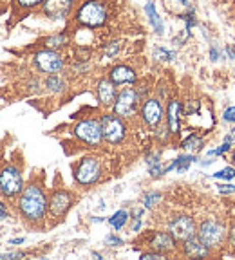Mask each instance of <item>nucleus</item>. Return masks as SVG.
Returning <instances> with one entry per match:
<instances>
[{"label":"nucleus","mask_w":235,"mask_h":260,"mask_svg":"<svg viewBox=\"0 0 235 260\" xmlns=\"http://www.w3.org/2000/svg\"><path fill=\"white\" fill-rule=\"evenodd\" d=\"M47 206H49V197L42 184L38 183H29L24 186V190L18 195L16 201V208L22 219L27 220L31 224H40L47 217Z\"/></svg>","instance_id":"f257e3e1"},{"label":"nucleus","mask_w":235,"mask_h":260,"mask_svg":"<svg viewBox=\"0 0 235 260\" xmlns=\"http://www.w3.org/2000/svg\"><path fill=\"white\" fill-rule=\"evenodd\" d=\"M110 9L105 0H83L73 13V22L83 29H100L109 22Z\"/></svg>","instance_id":"f03ea898"},{"label":"nucleus","mask_w":235,"mask_h":260,"mask_svg":"<svg viewBox=\"0 0 235 260\" xmlns=\"http://www.w3.org/2000/svg\"><path fill=\"white\" fill-rule=\"evenodd\" d=\"M103 141L107 145H122L127 138V123L123 118L116 116L114 112H105L100 116Z\"/></svg>","instance_id":"7ed1b4c3"},{"label":"nucleus","mask_w":235,"mask_h":260,"mask_svg":"<svg viewBox=\"0 0 235 260\" xmlns=\"http://www.w3.org/2000/svg\"><path fill=\"white\" fill-rule=\"evenodd\" d=\"M226 228L217 219H204L197 226V237L208 249H217L226 242Z\"/></svg>","instance_id":"20e7f679"},{"label":"nucleus","mask_w":235,"mask_h":260,"mask_svg":"<svg viewBox=\"0 0 235 260\" xmlns=\"http://www.w3.org/2000/svg\"><path fill=\"white\" fill-rule=\"evenodd\" d=\"M33 65L38 73L45 74V76L47 74H60L65 69V58L60 54V51L44 47L33 54Z\"/></svg>","instance_id":"39448f33"},{"label":"nucleus","mask_w":235,"mask_h":260,"mask_svg":"<svg viewBox=\"0 0 235 260\" xmlns=\"http://www.w3.org/2000/svg\"><path fill=\"white\" fill-rule=\"evenodd\" d=\"M74 138L80 143H83L89 148H100L103 143V134H102V125H100V119L87 118L81 119L74 125L73 128Z\"/></svg>","instance_id":"423d86ee"},{"label":"nucleus","mask_w":235,"mask_h":260,"mask_svg":"<svg viewBox=\"0 0 235 260\" xmlns=\"http://www.w3.org/2000/svg\"><path fill=\"white\" fill-rule=\"evenodd\" d=\"M139 105H141V98L138 90L132 87H123L114 100L112 112L123 119H130L139 112Z\"/></svg>","instance_id":"0eeeda50"},{"label":"nucleus","mask_w":235,"mask_h":260,"mask_svg":"<svg viewBox=\"0 0 235 260\" xmlns=\"http://www.w3.org/2000/svg\"><path fill=\"white\" fill-rule=\"evenodd\" d=\"M102 179V162L96 155H85L74 167V181L80 186H93Z\"/></svg>","instance_id":"6e6552de"},{"label":"nucleus","mask_w":235,"mask_h":260,"mask_svg":"<svg viewBox=\"0 0 235 260\" xmlns=\"http://www.w3.org/2000/svg\"><path fill=\"white\" fill-rule=\"evenodd\" d=\"M24 190L22 172L13 165L0 168V195L6 199H15Z\"/></svg>","instance_id":"1a4fd4ad"},{"label":"nucleus","mask_w":235,"mask_h":260,"mask_svg":"<svg viewBox=\"0 0 235 260\" xmlns=\"http://www.w3.org/2000/svg\"><path fill=\"white\" fill-rule=\"evenodd\" d=\"M166 232L170 233L178 242H185V240L197 235V224H195L194 217L187 215V213H178V215H172L168 219Z\"/></svg>","instance_id":"9d476101"},{"label":"nucleus","mask_w":235,"mask_h":260,"mask_svg":"<svg viewBox=\"0 0 235 260\" xmlns=\"http://www.w3.org/2000/svg\"><path fill=\"white\" fill-rule=\"evenodd\" d=\"M74 9H76V0H44V4L40 6L42 15L53 22L69 20Z\"/></svg>","instance_id":"9b49d317"},{"label":"nucleus","mask_w":235,"mask_h":260,"mask_svg":"<svg viewBox=\"0 0 235 260\" xmlns=\"http://www.w3.org/2000/svg\"><path fill=\"white\" fill-rule=\"evenodd\" d=\"M163 105L159 98H145L139 105V118L145 123V126H149L150 130H156L163 123Z\"/></svg>","instance_id":"f8f14e48"},{"label":"nucleus","mask_w":235,"mask_h":260,"mask_svg":"<svg viewBox=\"0 0 235 260\" xmlns=\"http://www.w3.org/2000/svg\"><path fill=\"white\" fill-rule=\"evenodd\" d=\"M74 199L73 193L69 190H64V188H58L53 190V193L49 195V206H47V213L53 217L54 220H60L67 215V211L71 210Z\"/></svg>","instance_id":"ddd939ff"},{"label":"nucleus","mask_w":235,"mask_h":260,"mask_svg":"<svg viewBox=\"0 0 235 260\" xmlns=\"http://www.w3.org/2000/svg\"><path fill=\"white\" fill-rule=\"evenodd\" d=\"M107 78L112 81L114 85L120 87V85H134L136 81H138V73L127 63H116L112 65L107 73Z\"/></svg>","instance_id":"4468645a"},{"label":"nucleus","mask_w":235,"mask_h":260,"mask_svg":"<svg viewBox=\"0 0 235 260\" xmlns=\"http://www.w3.org/2000/svg\"><path fill=\"white\" fill-rule=\"evenodd\" d=\"M149 248L154 249L163 255H168V253H174L178 249V240L166 232H152L149 239Z\"/></svg>","instance_id":"2eb2a0df"},{"label":"nucleus","mask_w":235,"mask_h":260,"mask_svg":"<svg viewBox=\"0 0 235 260\" xmlns=\"http://www.w3.org/2000/svg\"><path fill=\"white\" fill-rule=\"evenodd\" d=\"M116 96H118V87L114 85L109 78L105 76V78H102V80H98L96 98H98V103H100L103 109H112Z\"/></svg>","instance_id":"dca6fc26"},{"label":"nucleus","mask_w":235,"mask_h":260,"mask_svg":"<svg viewBox=\"0 0 235 260\" xmlns=\"http://www.w3.org/2000/svg\"><path fill=\"white\" fill-rule=\"evenodd\" d=\"M181 116H183V105L178 98H172L166 105V126L170 130L172 136H179L181 132Z\"/></svg>","instance_id":"f3484780"},{"label":"nucleus","mask_w":235,"mask_h":260,"mask_svg":"<svg viewBox=\"0 0 235 260\" xmlns=\"http://www.w3.org/2000/svg\"><path fill=\"white\" fill-rule=\"evenodd\" d=\"M181 253L188 258H204V256H210L212 249H208L201 239L197 235H194L192 239L181 242Z\"/></svg>","instance_id":"a211bd4d"},{"label":"nucleus","mask_w":235,"mask_h":260,"mask_svg":"<svg viewBox=\"0 0 235 260\" xmlns=\"http://www.w3.org/2000/svg\"><path fill=\"white\" fill-rule=\"evenodd\" d=\"M145 15L150 22V27L154 29V32L158 35V37H161L163 32H165V25H163L161 16H159L158 9H156V4L152 2V0H149V2L145 4Z\"/></svg>","instance_id":"6ab92c4d"},{"label":"nucleus","mask_w":235,"mask_h":260,"mask_svg":"<svg viewBox=\"0 0 235 260\" xmlns=\"http://www.w3.org/2000/svg\"><path fill=\"white\" fill-rule=\"evenodd\" d=\"M199 159L195 157L194 154H185V155H178V157L174 159V161L168 165V167H165V174H168V172L175 170L178 174H183V172H187L188 168H190L192 162H197Z\"/></svg>","instance_id":"aec40b11"},{"label":"nucleus","mask_w":235,"mask_h":260,"mask_svg":"<svg viewBox=\"0 0 235 260\" xmlns=\"http://www.w3.org/2000/svg\"><path fill=\"white\" fill-rule=\"evenodd\" d=\"M69 44H71L69 32H56V35L45 37L44 44H42V45H44V47H47V49H53V51H62V49H65Z\"/></svg>","instance_id":"412c9836"},{"label":"nucleus","mask_w":235,"mask_h":260,"mask_svg":"<svg viewBox=\"0 0 235 260\" xmlns=\"http://www.w3.org/2000/svg\"><path fill=\"white\" fill-rule=\"evenodd\" d=\"M203 146H204V139L199 134H195V132H192L190 136H187V138L181 141V148L185 152H190V154L201 152L203 150Z\"/></svg>","instance_id":"4be33fe9"},{"label":"nucleus","mask_w":235,"mask_h":260,"mask_svg":"<svg viewBox=\"0 0 235 260\" xmlns=\"http://www.w3.org/2000/svg\"><path fill=\"white\" fill-rule=\"evenodd\" d=\"M44 87L49 90V92H64L65 90V80L60 76V74H47V78L44 80Z\"/></svg>","instance_id":"5701e85b"},{"label":"nucleus","mask_w":235,"mask_h":260,"mask_svg":"<svg viewBox=\"0 0 235 260\" xmlns=\"http://www.w3.org/2000/svg\"><path fill=\"white\" fill-rule=\"evenodd\" d=\"M129 219H130V213H129V211H127V210H118L112 217H109V224L112 226V230L120 232V230H123V228L127 226Z\"/></svg>","instance_id":"b1692460"},{"label":"nucleus","mask_w":235,"mask_h":260,"mask_svg":"<svg viewBox=\"0 0 235 260\" xmlns=\"http://www.w3.org/2000/svg\"><path fill=\"white\" fill-rule=\"evenodd\" d=\"M120 51H122V42L120 40H110L107 42L105 45H103L102 53H103V58H114L120 54Z\"/></svg>","instance_id":"393cba45"},{"label":"nucleus","mask_w":235,"mask_h":260,"mask_svg":"<svg viewBox=\"0 0 235 260\" xmlns=\"http://www.w3.org/2000/svg\"><path fill=\"white\" fill-rule=\"evenodd\" d=\"M181 20L185 22V29H188V31H192V29H194L195 25L199 24V22H197V16H195L194 8H187V11H185L181 15Z\"/></svg>","instance_id":"a878e982"},{"label":"nucleus","mask_w":235,"mask_h":260,"mask_svg":"<svg viewBox=\"0 0 235 260\" xmlns=\"http://www.w3.org/2000/svg\"><path fill=\"white\" fill-rule=\"evenodd\" d=\"M15 9H37L44 4V0H11Z\"/></svg>","instance_id":"bb28decb"},{"label":"nucleus","mask_w":235,"mask_h":260,"mask_svg":"<svg viewBox=\"0 0 235 260\" xmlns=\"http://www.w3.org/2000/svg\"><path fill=\"white\" fill-rule=\"evenodd\" d=\"M161 201V193L159 191H146L145 195H143V208H146V210H150V208H154L156 204Z\"/></svg>","instance_id":"cd10ccee"},{"label":"nucleus","mask_w":235,"mask_h":260,"mask_svg":"<svg viewBox=\"0 0 235 260\" xmlns=\"http://www.w3.org/2000/svg\"><path fill=\"white\" fill-rule=\"evenodd\" d=\"M154 58L159 61H174L175 53L170 51V49H165V47H156L154 49Z\"/></svg>","instance_id":"c85d7f7f"},{"label":"nucleus","mask_w":235,"mask_h":260,"mask_svg":"<svg viewBox=\"0 0 235 260\" xmlns=\"http://www.w3.org/2000/svg\"><path fill=\"white\" fill-rule=\"evenodd\" d=\"M212 177L214 179H223V181H233L235 179V168L233 167H224L221 168V170H217L215 174H212Z\"/></svg>","instance_id":"c756f323"},{"label":"nucleus","mask_w":235,"mask_h":260,"mask_svg":"<svg viewBox=\"0 0 235 260\" xmlns=\"http://www.w3.org/2000/svg\"><path fill=\"white\" fill-rule=\"evenodd\" d=\"M230 148H231V143H228V141H224L221 146H217V148H212L210 152H208V155L210 157H217V155H224L226 152H230Z\"/></svg>","instance_id":"7c9ffc66"},{"label":"nucleus","mask_w":235,"mask_h":260,"mask_svg":"<svg viewBox=\"0 0 235 260\" xmlns=\"http://www.w3.org/2000/svg\"><path fill=\"white\" fill-rule=\"evenodd\" d=\"M149 174H150V177H161V175H165V167L161 165V161L156 162V165H150Z\"/></svg>","instance_id":"2f4dec72"},{"label":"nucleus","mask_w":235,"mask_h":260,"mask_svg":"<svg viewBox=\"0 0 235 260\" xmlns=\"http://www.w3.org/2000/svg\"><path fill=\"white\" fill-rule=\"evenodd\" d=\"M199 109H201V103L192 100V102H188L187 107H183V114H185V116H192V114L199 112Z\"/></svg>","instance_id":"473e14b6"},{"label":"nucleus","mask_w":235,"mask_h":260,"mask_svg":"<svg viewBox=\"0 0 235 260\" xmlns=\"http://www.w3.org/2000/svg\"><path fill=\"white\" fill-rule=\"evenodd\" d=\"M105 246H110V248H120V246H123V239H120V237L116 235H107L105 237Z\"/></svg>","instance_id":"72a5a7b5"},{"label":"nucleus","mask_w":235,"mask_h":260,"mask_svg":"<svg viewBox=\"0 0 235 260\" xmlns=\"http://www.w3.org/2000/svg\"><path fill=\"white\" fill-rule=\"evenodd\" d=\"M223 119L226 123H233L235 125V105H230L223 110Z\"/></svg>","instance_id":"f704fd0d"},{"label":"nucleus","mask_w":235,"mask_h":260,"mask_svg":"<svg viewBox=\"0 0 235 260\" xmlns=\"http://www.w3.org/2000/svg\"><path fill=\"white\" fill-rule=\"evenodd\" d=\"M215 188H217V190H219V193H224V195H231V193H235V184H230V183H228V181H226V183H224V184H217V186H215Z\"/></svg>","instance_id":"c9c22d12"},{"label":"nucleus","mask_w":235,"mask_h":260,"mask_svg":"<svg viewBox=\"0 0 235 260\" xmlns=\"http://www.w3.org/2000/svg\"><path fill=\"white\" fill-rule=\"evenodd\" d=\"M24 253L16 251V253H2L0 255V260H9V258H24Z\"/></svg>","instance_id":"e433bc0d"},{"label":"nucleus","mask_w":235,"mask_h":260,"mask_svg":"<svg viewBox=\"0 0 235 260\" xmlns=\"http://www.w3.org/2000/svg\"><path fill=\"white\" fill-rule=\"evenodd\" d=\"M141 258H163V253H158V251H154V249H152V251H149V253H141Z\"/></svg>","instance_id":"4c0bfd02"},{"label":"nucleus","mask_w":235,"mask_h":260,"mask_svg":"<svg viewBox=\"0 0 235 260\" xmlns=\"http://www.w3.org/2000/svg\"><path fill=\"white\" fill-rule=\"evenodd\" d=\"M9 217V210H8V206H6L2 201H0V220H4V219H8Z\"/></svg>","instance_id":"58836bf2"},{"label":"nucleus","mask_w":235,"mask_h":260,"mask_svg":"<svg viewBox=\"0 0 235 260\" xmlns=\"http://www.w3.org/2000/svg\"><path fill=\"white\" fill-rule=\"evenodd\" d=\"M226 240L235 248V224L230 228V232H228V235H226Z\"/></svg>","instance_id":"ea45409f"},{"label":"nucleus","mask_w":235,"mask_h":260,"mask_svg":"<svg viewBox=\"0 0 235 260\" xmlns=\"http://www.w3.org/2000/svg\"><path fill=\"white\" fill-rule=\"evenodd\" d=\"M159 157H161V155H159V154H152V155H149V157H146V165H149V167H150V165H156V162L161 161V159H159Z\"/></svg>","instance_id":"a19ab883"},{"label":"nucleus","mask_w":235,"mask_h":260,"mask_svg":"<svg viewBox=\"0 0 235 260\" xmlns=\"http://www.w3.org/2000/svg\"><path fill=\"white\" fill-rule=\"evenodd\" d=\"M210 60L212 61L219 60V49H217V47H210Z\"/></svg>","instance_id":"79ce46f5"},{"label":"nucleus","mask_w":235,"mask_h":260,"mask_svg":"<svg viewBox=\"0 0 235 260\" xmlns=\"http://www.w3.org/2000/svg\"><path fill=\"white\" fill-rule=\"evenodd\" d=\"M178 2H179V4H183V6H185V8H192V6H190V2H188V0H178Z\"/></svg>","instance_id":"37998d69"},{"label":"nucleus","mask_w":235,"mask_h":260,"mask_svg":"<svg viewBox=\"0 0 235 260\" xmlns=\"http://www.w3.org/2000/svg\"><path fill=\"white\" fill-rule=\"evenodd\" d=\"M9 242H11V244H22V242H24V239H22V237H20V239H11Z\"/></svg>","instance_id":"c03bdc74"},{"label":"nucleus","mask_w":235,"mask_h":260,"mask_svg":"<svg viewBox=\"0 0 235 260\" xmlns=\"http://www.w3.org/2000/svg\"><path fill=\"white\" fill-rule=\"evenodd\" d=\"M230 159H231V162H233V165H235V150H233V152H231V155H230Z\"/></svg>","instance_id":"a18cd8bd"},{"label":"nucleus","mask_w":235,"mask_h":260,"mask_svg":"<svg viewBox=\"0 0 235 260\" xmlns=\"http://www.w3.org/2000/svg\"><path fill=\"white\" fill-rule=\"evenodd\" d=\"M230 47H231V51H233V54H235V44H231Z\"/></svg>","instance_id":"49530a36"},{"label":"nucleus","mask_w":235,"mask_h":260,"mask_svg":"<svg viewBox=\"0 0 235 260\" xmlns=\"http://www.w3.org/2000/svg\"><path fill=\"white\" fill-rule=\"evenodd\" d=\"M0 2H2V4H4V2H6V0H0Z\"/></svg>","instance_id":"de8ad7c7"}]
</instances>
